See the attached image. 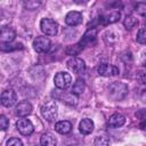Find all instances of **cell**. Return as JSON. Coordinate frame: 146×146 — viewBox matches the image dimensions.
<instances>
[{
  "instance_id": "cell-1",
  "label": "cell",
  "mask_w": 146,
  "mask_h": 146,
  "mask_svg": "<svg viewBox=\"0 0 146 146\" xmlns=\"http://www.w3.org/2000/svg\"><path fill=\"white\" fill-rule=\"evenodd\" d=\"M108 95L113 100H122L128 95V86L123 82H112L108 86Z\"/></svg>"
},
{
  "instance_id": "cell-2",
  "label": "cell",
  "mask_w": 146,
  "mask_h": 146,
  "mask_svg": "<svg viewBox=\"0 0 146 146\" xmlns=\"http://www.w3.org/2000/svg\"><path fill=\"white\" fill-rule=\"evenodd\" d=\"M41 114L47 121H49V122L55 121L58 116V106H57V104L54 100L44 103L41 106Z\"/></svg>"
},
{
  "instance_id": "cell-3",
  "label": "cell",
  "mask_w": 146,
  "mask_h": 146,
  "mask_svg": "<svg viewBox=\"0 0 146 146\" xmlns=\"http://www.w3.org/2000/svg\"><path fill=\"white\" fill-rule=\"evenodd\" d=\"M40 27L41 31L48 36H54L58 32V24L51 18H47V17L42 18L40 21Z\"/></svg>"
},
{
  "instance_id": "cell-4",
  "label": "cell",
  "mask_w": 146,
  "mask_h": 146,
  "mask_svg": "<svg viewBox=\"0 0 146 146\" xmlns=\"http://www.w3.org/2000/svg\"><path fill=\"white\" fill-rule=\"evenodd\" d=\"M54 82H55V86L60 89V90H65L67 88L71 87L72 84V76L66 73V72H58L55 78H54Z\"/></svg>"
},
{
  "instance_id": "cell-5",
  "label": "cell",
  "mask_w": 146,
  "mask_h": 146,
  "mask_svg": "<svg viewBox=\"0 0 146 146\" xmlns=\"http://www.w3.org/2000/svg\"><path fill=\"white\" fill-rule=\"evenodd\" d=\"M50 40L47 36H36L33 40V48L36 52L44 54L50 49Z\"/></svg>"
},
{
  "instance_id": "cell-6",
  "label": "cell",
  "mask_w": 146,
  "mask_h": 146,
  "mask_svg": "<svg viewBox=\"0 0 146 146\" xmlns=\"http://www.w3.org/2000/svg\"><path fill=\"white\" fill-rule=\"evenodd\" d=\"M66 65H67V67H68L70 71H72L73 73H76V74L83 73L84 70H86V63L81 58H78V57L70 58L67 60Z\"/></svg>"
},
{
  "instance_id": "cell-7",
  "label": "cell",
  "mask_w": 146,
  "mask_h": 146,
  "mask_svg": "<svg viewBox=\"0 0 146 146\" xmlns=\"http://www.w3.org/2000/svg\"><path fill=\"white\" fill-rule=\"evenodd\" d=\"M16 128L23 136H30L34 131V127L29 119H19L16 122Z\"/></svg>"
},
{
  "instance_id": "cell-8",
  "label": "cell",
  "mask_w": 146,
  "mask_h": 146,
  "mask_svg": "<svg viewBox=\"0 0 146 146\" xmlns=\"http://www.w3.org/2000/svg\"><path fill=\"white\" fill-rule=\"evenodd\" d=\"M16 102H17V96H16V92L13 89H8V90L2 91V94H1V104L3 106L11 107L16 104Z\"/></svg>"
},
{
  "instance_id": "cell-9",
  "label": "cell",
  "mask_w": 146,
  "mask_h": 146,
  "mask_svg": "<svg viewBox=\"0 0 146 146\" xmlns=\"http://www.w3.org/2000/svg\"><path fill=\"white\" fill-rule=\"evenodd\" d=\"M97 72L99 75H103V76H115L120 73L116 66L110 65V64H100L97 68Z\"/></svg>"
},
{
  "instance_id": "cell-10",
  "label": "cell",
  "mask_w": 146,
  "mask_h": 146,
  "mask_svg": "<svg viewBox=\"0 0 146 146\" xmlns=\"http://www.w3.org/2000/svg\"><path fill=\"white\" fill-rule=\"evenodd\" d=\"M65 23L70 26L80 25L82 23V14L76 10H72V11L67 13L65 16Z\"/></svg>"
},
{
  "instance_id": "cell-11",
  "label": "cell",
  "mask_w": 146,
  "mask_h": 146,
  "mask_svg": "<svg viewBox=\"0 0 146 146\" xmlns=\"http://www.w3.org/2000/svg\"><path fill=\"white\" fill-rule=\"evenodd\" d=\"M15 36H16V33L15 31L9 27V26H3L1 29V32H0V40L2 42V44H6V43H10L15 40Z\"/></svg>"
},
{
  "instance_id": "cell-12",
  "label": "cell",
  "mask_w": 146,
  "mask_h": 146,
  "mask_svg": "<svg viewBox=\"0 0 146 146\" xmlns=\"http://www.w3.org/2000/svg\"><path fill=\"white\" fill-rule=\"evenodd\" d=\"M16 114L21 117H24V116H27L29 114H31L32 112V105L30 102L27 100H22L19 102L17 105H16Z\"/></svg>"
},
{
  "instance_id": "cell-13",
  "label": "cell",
  "mask_w": 146,
  "mask_h": 146,
  "mask_svg": "<svg viewBox=\"0 0 146 146\" xmlns=\"http://www.w3.org/2000/svg\"><path fill=\"white\" fill-rule=\"evenodd\" d=\"M125 123V117L120 114V113H115L112 114L108 119V125L111 128H120Z\"/></svg>"
},
{
  "instance_id": "cell-14",
  "label": "cell",
  "mask_w": 146,
  "mask_h": 146,
  "mask_svg": "<svg viewBox=\"0 0 146 146\" xmlns=\"http://www.w3.org/2000/svg\"><path fill=\"white\" fill-rule=\"evenodd\" d=\"M79 130L83 135H89L94 130V122L90 119H82L79 124Z\"/></svg>"
},
{
  "instance_id": "cell-15",
  "label": "cell",
  "mask_w": 146,
  "mask_h": 146,
  "mask_svg": "<svg viewBox=\"0 0 146 146\" xmlns=\"http://www.w3.org/2000/svg\"><path fill=\"white\" fill-rule=\"evenodd\" d=\"M55 130L58 133H60V135H66V133L71 132V130H72V123L70 121H66V120L59 121V122H57L55 124Z\"/></svg>"
},
{
  "instance_id": "cell-16",
  "label": "cell",
  "mask_w": 146,
  "mask_h": 146,
  "mask_svg": "<svg viewBox=\"0 0 146 146\" xmlns=\"http://www.w3.org/2000/svg\"><path fill=\"white\" fill-rule=\"evenodd\" d=\"M120 16H121V14H120L119 10H112L111 13L103 15V16L100 17V19H102V22H103L104 24H111V23L117 22V21L120 19Z\"/></svg>"
},
{
  "instance_id": "cell-17",
  "label": "cell",
  "mask_w": 146,
  "mask_h": 146,
  "mask_svg": "<svg viewBox=\"0 0 146 146\" xmlns=\"http://www.w3.org/2000/svg\"><path fill=\"white\" fill-rule=\"evenodd\" d=\"M96 36H97L96 30H89L83 35V38L81 40V43L82 44H87V46H91V44H94L96 42Z\"/></svg>"
},
{
  "instance_id": "cell-18",
  "label": "cell",
  "mask_w": 146,
  "mask_h": 146,
  "mask_svg": "<svg viewBox=\"0 0 146 146\" xmlns=\"http://www.w3.org/2000/svg\"><path fill=\"white\" fill-rule=\"evenodd\" d=\"M57 144V140L55 138L54 135L47 132V133H43L40 138V145L41 146H56Z\"/></svg>"
},
{
  "instance_id": "cell-19",
  "label": "cell",
  "mask_w": 146,
  "mask_h": 146,
  "mask_svg": "<svg viewBox=\"0 0 146 146\" xmlns=\"http://www.w3.org/2000/svg\"><path fill=\"white\" fill-rule=\"evenodd\" d=\"M59 98L62 99L63 103L67 104V105H71V106H74L78 102V98H76V95H74L73 92L71 94H64L63 96H59Z\"/></svg>"
},
{
  "instance_id": "cell-20",
  "label": "cell",
  "mask_w": 146,
  "mask_h": 146,
  "mask_svg": "<svg viewBox=\"0 0 146 146\" xmlns=\"http://www.w3.org/2000/svg\"><path fill=\"white\" fill-rule=\"evenodd\" d=\"M84 81L82 80V79H76V81H75V83L73 84V88H72V92L74 94V95H79V94H81V92H83V90H84Z\"/></svg>"
},
{
  "instance_id": "cell-21",
  "label": "cell",
  "mask_w": 146,
  "mask_h": 146,
  "mask_svg": "<svg viewBox=\"0 0 146 146\" xmlns=\"http://www.w3.org/2000/svg\"><path fill=\"white\" fill-rule=\"evenodd\" d=\"M137 23H138L137 22V18L135 16H132V15H127L125 18H124V21H123V24H124V26L127 29H132Z\"/></svg>"
},
{
  "instance_id": "cell-22",
  "label": "cell",
  "mask_w": 146,
  "mask_h": 146,
  "mask_svg": "<svg viewBox=\"0 0 146 146\" xmlns=\"http://www.w3.org/2000/svg\"><path fill=\"white\" fill-rule=\"evenodd\" d=\"M110 138L106 136H97L95 138V146H108Z\"/></svg>"
},
{
  "instance_id": "cell-23",
  "label": "cell",
  "mask_w": 146,
  "mask_h": 146,
  "mask_svg": "<svg viewBox=\"0 0 146 146\" xmlns=\"http://www.w3.org/2000/svg\"><path fill=\"white\" fill-rule=\"evenodd\" d=\"M137 42L141 43V44H146V27H141L139 29L137 36H136Z\"/></svg>"
},
{
  "instance_id": "cell-24",
  "label": "cell",
  "mask_w": 146,
  "mask_h": 146,
  "mask_svg": "<svg viewBox=\"0 0 146 146\" xmlns=\"http://www.w3.org/2000/svg\"><path fill=\"white\" fill-rule=\"evenodd\" d=\"M6 146H23V143H22V140L19 138L13 137V138H9L7 140Z\"/></svg>"
},
{
  "instance_id": "cell-25",
  "label": "cell",
  "mask_w": 146,
  "mask_h": 146,
  "mask_svg": "<svg viewBox=\"0 0 146 146\" xmlns=\"http://www.w3.org/2000/svg\"><path fill=\"white\" fill-rule=\"evenodd\" d=\"M137 9V13L139 15H143V16H146V2H139L136 7Z\"/></svg>"
},
{
  "instance_id": "cell-26",
  "label": "cell",
  "mask_w": 146,
  "mask_h": 146,
  "mask_svg": "<svg viewBox=\"0 0 146 146\" xmlns=\"http://www.w3.org/2000/svg\"><path fill=\"white\" fill-rule=\"evenodd\" d=\"M8 127H9V121H8V119H7L5 115H1V116H0V128H1V130L5 131Z\"/></svg>"
},
{
  "instance_id": "cell-27",
  "label": "cell",
  "mask_w": 146,
  "mask_h": 146,
  "mask_svg": "<svg viewBox=\"0 0 146 146\" xmlns=\"http://www.w3.org/2000/svg\"><path fill=\"white\" fill-rule=\"evenodd\" d=\"M24 5H25V7H26L27 9L33 10V9H35V8L40 5V2H35V1H27V2H25Z\"/></svg>"
},
{
  "instance_id": "cell-28",
  "label": "cell",
  "mask_w": 146,
  "mask_h": 146,
  "mask_svg": "<svg viewBox=\"0 0 146 146\" xmlns=\"http://www.w3.org/2000/svg\"><path fill=\"white\" fill-rule=\"evenodd\" d=\"M140 62H141V65H143L144 67H146V50H145V51H143V54H141V58H140Z\"/></svg>"
},
{
  "instance_id": "cell-29",
  "label": "cell",
  "mask_w": 146,
  "mask_h": 146,
  "mask_svg": "<svg viewBox=\"0 0 146 146\" xmlns=\"http://www.w3.org/2000/svg\"><path fill=\"white\" fill-rule=\"evenodd\" d=\"M138 79H139V81H140L141 83H145V84H146V74H145V73H140L139 76H138Z\"/></svg>"
}]
</instances>
